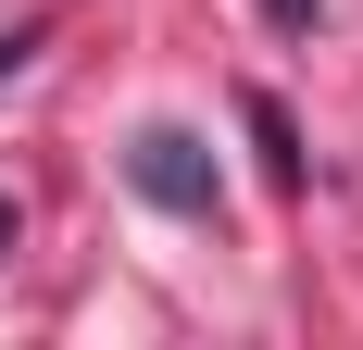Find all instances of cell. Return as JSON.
<instances>
[{
    "instance_id": "3957f363",
    "label": "cell",
    "mask_w": 363,
    "mask_h": 350,
    "mask_svg": "<svg viewBox=\"0 0 363 350\" xmlns=\"http://www.w3.org/2000/svg\"><path fill=\"white\" fill-rule=\"evenodd\" d=\"M263 26H276V38H301V26H313V0H263Z\"/></svg>"
},
{
    "instance_id": "6da1fadb",
    "label": "cell",
    "mask_w": 363,
    "mask_h": 350,
    "mask_svg": "<svg viewBox=\"0 0 363 350\" xmlns=\"http://www.w3.org/2000/svg\"><path fill=\"white\" fill-rule=\"evenodd\" d=\"M125 188H138L150 213H188V225H201V213L225 201L213 138H201V125H138V138H125Z\"/></svg>"
},
{
    "instance_id": "5b68a950",
    "label": "cell",
    "mask_w": 363,
    "mask_h": 350,
    "mask_svg": "<svg viewBox=\"0 0 363 350\" xmlns=\"http://www.w3.org/2000/svg\"><path fill=\"white\" fill-rule=\"evenodd\" d=\"M26 50H38V38H26V26H13V38H0V75H13V63H26Z\"/></svg>"
},
{
    "instance_id": "7a4b0ae2",
    "label": "cell",
    "mask_w": 363,
    "mask_h": 350,
    "mask_svg": "<svg viewBox=\"0 0 363 350\" xmlns=\"http://www.w3.org/2000/svg\"><path fill=\"white\" fill-rule=\"evenodd\" d=\"M251 138H263V175H276V188H301V125L276 101H251Z\"/></svg>"
},
{
    "instance_id": "277c9868",
    "label": "cell",
    "mask_w": 363,
    "mask_h": 350,
    "mask_svg": "<svg viewBox=\"0 0 363 350\" xmlns=\"http://www.w3.org/2000/svg\"><path fill=\"white\" fill-rule=\"evenodd\" d=\"M13 238H26V213H13V188H0V250H13Z\"/></svg>"
}]
</instances>
